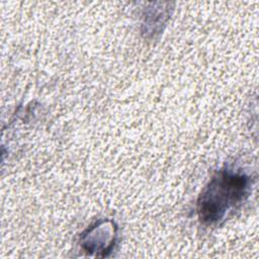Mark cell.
<instances>
[{
  "label": "cell",
  "instance_id": "1",
  "mask_svg": "<svg viewBox=\"0 0 259 259\" xmlns=\"http://www.w3.org/2000/svg\"><path fill=\"white\" fill-rule=\"evenodd\" d=\"M249 178L243 174L223 171L213 177L198 200V213L207 224L219 222L226 211L248 193Z\"/></svg>",
  "mask_w": 259,
  "mask_h": 259
}]
</instances>
